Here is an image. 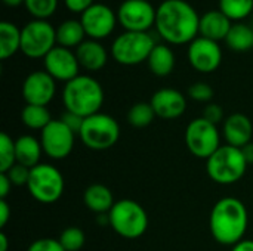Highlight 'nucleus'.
I'll return each instance as SVG.
<instances>
[{"instance_id":"obj_15","label":"nucleus","mask_w":253,"mask_h":251,"mask_svg":"<svg viewBox=\"0 0 253 251\" xmlns=\"http://www.w3.org/2000/svg\"><path fill=\"white\" fill-rule=\"evenodd\" d=\"M56 80L43 71L30 72L22 83V98L27 105L47 107L56 93Z\"/></svg>"},{"instance_id":"obj_44","label":"nucleus","mask_w":253,"mask_h":251,"mask_svg":"<svg viewBox=\"0 0 253 251\" xmlns=\"http://www.w3.org/2000/svg\"><path fill=\"white\" fill-rule=\"evenodd\" d=\"M6 6H9V7H18V6H21L22 3H25V0H1Z\"/></svg>"},{"instance_id":"obj_17","label":"nucleus","mask_w":253,"mask_h":251,"mask_svg":"<svg viewBox=\"0 0 253 251\" xmlns=\"http://www.w3.org/2000/svg\"><path fill=\"white\" fill-rule=\"evenodd\" d=\"M156 117L162 120L179 118L187 109V98L176 89L163 87L159 89L150 101Z\"/></svg>"},{"instance_id":"obj_19","label":"nucleus","mask_w":253,"mask_h":251,"mask_svg":"<svg viewBox=\"0 0 253 251\" xmlns=\"http://www.w3.org/2000/svg\"><path fill=\"white\" fill-rule=\"evenodd\" d=\"M233 24L228 16H225L219 9L218 10H209L205 15L200 16V28L199 34L200 37L213 40V41H221L225 40Z\"/></svg>"},{"instance_id":"obj_27","label":"nucleus","mask_w":253,"mask_h":251,"mask_svg":"<svg viewBox=\"0 0 253 251\" xmlns=\"http://www.w3.org/2000/svg\"><path fill=\"white\" fill-rule=\"evenodd\" d=\"M53 118L50 117V112L47 107L40 105H27L21 111V121L22 124L30 130H43Z\"/></svg>"},{"instance_id":"obj_1","label":"nucleus","mask_w":253,"mask_h":251,"mask_svg":"<svg viewBox=\"0 0 253 251\" xmlns=\"http://www.w3.org/2000/svg\"><path fill=\"white\" fill-rule=\"evenodd\" d=\"M200 16L185 0H165L156 10V30L170 44H187L197 38Z\"/></svg>"},{"instance_id":"obj_41","label":"nucleus","mask_w":253,"mask_h":251,"mask_svg":"<svg viewBox=\"0 0 253 251\" xmlns=\"http://www.w3.org/2000/svg\"><path fill=\"white\" fill-rule=\"evenodd\" d=\"M231 251H253V240H242L231 247Z\"/></svg>"},{"instance_id":"obj_36","label":"nucleus","mask_w":253,"mask_h":251,"mask_svg":"<svg viewBox=\"0 0 253 251\" xmlns=\"http://www.w3.org/2000/svg\"><path fill=\"white\" fill-rule=\"evenodd\" d=\"M203 118L211 121L212 124H219L221 121H224V109L221 105L215 104V102H211L205 107V111H203Z\"/></svg>"},{"instance_id":"obj_10","label":"nucleus","mask_w":253,"mask_h":251,"mask_svg":"<svg viewBox=\"0 0 253 251\" xmlns=\"http://www.w3.org/2000/svg\"><path fill=\"white\" fill-rule=\"evenodd\" d=\"M56 46V28L47 21L34 19L21 30V52L31 59H44Z\"/></svg>"},{"instance_id":"obj_24","label":"nucleus","mask_w":253,"mask_h":251,"mask_svg":"<svg viewBox=\"0 0 253 251\" xmlns=\"http://www.w3.org/2000/svg\"><path fill=\"white\" fill-rule=\"evenodd\" d=\"M84 36L86 33L80 21L67 19L56 28V44L67 49H77L84 41Z\"/></svg>"},{"instance_id":"obj_43","label":"nucleus","mask_w":253,"mask_h":251,"mask_svg":"<svg viewBox=\"0 0 253 251\" xmlns=\"http://www.w3.org/2000/svg\"><path fill=\"white\" fill-rule=\"evenodd\" d=\"M7 249H9L7 235L4 232H0V251H7Z\"/></svg>"},{"instance_id":"obj_30","label":"nucleus","mask_w":253,"mask_h":251,"mask_svg":"<svg viewBox=\"0 0 253 251\" xmlns=\"http://www.w3.org/2000/svg\"><path fill=\"white\" fill-rule=\"evenodd\" d=\"M58 240L65 251H80L86 243V235L80 228L68 226L61 232Z\"/></svg>"},{"instance_id":"obj_32","label":"nucleus","mask_w":253,"mask_h":251,"mask_svg":"<svg viewBox=\"0 0 253 251\" xmlns=\"http://www.w3.org/2000/svg\"><path fill=\"white\" fill-rule=\"evenodd\" d=\"M25 7L36 19H46L52 16L58 7V0H25Z\"/></svg>"},{"instance_id":"obj_7","label":"nucleus","mask_w":253,"mask_h":251,"mask_svg":"<svg viewBox=\"0 0 253 251\" xmlns=\"http://www.w3.org/2000/svg\"><path fill=\"white\" fill-rule=\"evenodd\" d=\"M64 188V176L55 166L40 163L31 169L27 189L36 201L42 204H53L62 197Z\"/></svg>"},{"instance_id":"obj_23","label":"nucleus","mask_w":253,"mask_h":251,"mask_svg":"<svg viewBox=\"0 0 253 251\" xmlns=\"http://www.w3.org/2000/svg\"><path fill=\"white\" fill-rule=\"evenodd\" d=\"M150 71L157 77L169 75L175 68V55L166 44H156L147 59Z\"/></svg>"},{"instance_id":"obj_16","label":"nucleus","mask_w":253,"mask_h":251,"mask_svg":"<svg viewBox=\"0 0 253 251\" xmlns=\"http://www.w3.org/2000/svg\"><path fill=\"white\" fill-rule=\"evenodd\" d=\"M43 64L44 71L58 81L68 83L77 75H80V64L77 61L76 52H71V49L58 44L44 56Z\"/></svg>"},{"instance_id":"obj_33","label":"nucleus","mask_w":253,"mask_h":251,"mask_svg":"<svg viewBox=\"0 0 253 251\" xmlns=\"http://www.w3.org/2000/svg\"><path fill=\"white\" fill-rule=\"evenodd\" d=\"M213 95H215V92H213L212 86L205 81H197L188 87V96H190V99H193L196 102L211 104V101L213 99Z\"/></svg>"},{"instance_id":"obj_39","label":"nucleus","mask_w":253,"mask_h":251,"mask_svg":"<svg viewBox=\"0 0 253 251\" xmlns=\"http://www.w3.org/2000/svg\"><path fill=\"white\" fill-rule=\"evenodd\" d=\"M12 182L4 173H0V200H6L12 189Z\"/></svg>"},{"instance_id":"obj_22","label":"nucleus","mask_w":253,"mask_h":251,"mask_svg":"<svg viewBox=\"0 0 253 251\" xmlns=\"http://www.w3.org/2000/svg\"><path fill=\"white\" fill-rule=\"evenodd\" d=\"M15 154H16V164L33 169L37 164H40L42 154L44 152L40 139L31 135H24L15 141Z\"/></svg>"},{"instance_id":"obj_35","label":"nucleus","mask_w":253,"mask_h":251,"mask_svg":"<svg viewBox=\"0 0 253 251\" xmlns=\"http://www.w3.org/2000/svg\"><path fill=\"white\" fill-rule=\"evenodd\" d=\"M27 251H65L58 238H39L33 241Z\"/></svg>"},{"instance_id":"obj_13","label":"nucleus","mask_w":253,"mask_h":251,"mask_svg":"<svg viewBox=\"0 0 253 251\" xmlns=\"http://www.w3.org/2000/svg\"><path fill=\"white\" fill-rule=\"evenodd\" d=\"M117 21L119 19L114 10L104 3L92 4L86 12L82 13L80 18L86 36H89L92 40H101L108 37L114 31Z\"/></svg>"},{"instance_id":"obj_26","label":"nucleus","mask_w":253,"mask_h":251,"mask_svg":"<svg viewBox=\"0 0 253 251\" xmlns=\"http://www.w3.org/2000/svg\"><path fill=\"white\" fill-rule=\"evenodd\" d=\"M227 46L234 52H246L253 47V28L246 24H233L227 38Z\"/></svg>"},{"instance_id":"obj_9","label":"nucleus","mask_w":253,"mask_h":251,"mask_svg":"<svg viewBox=\"0 0 253 251\" xmlns=\"http://www.w3.org/2000/svg\"><path fill=\"white\" fill-rule=\"evenodd\" d=\"M187 149L197 158L208 160L221 146V133L216 124L205 120L203 117L194 118L185 129Z\"/></svg>"},{"instance_id":"obj_11","label":"nucleus","mask_w":253,"mask_h":251,"mask_svg":"<svg viewBox=\"0 0 253 251\" xmlns=\"http://www.w3.org/2000/svg\"><path fill=\"white\" fill-rule=\"evenodd\" d=\"M74 142L76 133L67 124H64L62 120H52L40 132L43 152L52 160L67 158L74 149Z\"/></svg>"},{"instance_id":"obj_4","label":"nucleus","mask_w":253,"mask_h":251,"mask_svg":"<svg viewBox=\"0 0 253 251\" xmlns=\"http://www.w3.org/2000/svg\"><path fill=\"white\" fill-rule=\"evenodd\" d=\"M108 225L122 238L136 240L141 238L148 229V215L135 200L123 198L116 201L110 210Z\"/></svg>"},{"instance_id":"obj_28","label":"nucleus","mask_w":253,"mask_h":251,"mask_svg":"<svg viewBox=\"0 0 253 251\" xmlns=\"http://www.w3.org/2000/svg\"><path fill=\"white\" fill-rule=\"evenodd\" d=\"M156 118V112L150 102H138L127 112V123L136 129L150 126Z\"/></svg>"},{"instance_id":"obj_6","label":"nucleus","mask_w":253,"mask_h":251,"mask_svg":"<svg viewBox=\"0 0 253 251\" xmlns=\"http://www.w3.org/2000/svg\"><path fill=\"white\" fill-rule=\"evenodd\" d=\"M79 138L89 149L105 151L113 148L119 142L120 126L114 117L98 112L84 118Z\"/></svg>"},{"instance_id":"obj_37","label":"nucleus","mask_w":253,"mask_h":251,"mask_svg":"<svg viewBox=\"0 0 253 251\" xmlns=\"http://www.w3.org/2000/svg\"><path fill=\"white\" fill-rule=\"evenodd\" d=\"M61 120L64 121V124H67V126L79 136V133H80V130H82V127H83V123H84V118H83V117L65 111L64 115L61 117Z\"/></svg>"},{"instance_id":"obj_25","label":"nucleus","mask_w":253,"mask_h":251,"mask_svg":"<svg viewBox=\"0 0 253 251\" xmlns=\"http://www.w3.org/2000/svg\"><path fill=\"white\" fill-rule=\"evenodd\" d=\"M21 50V30L9 22H0V59L6 61Z\"/></svg>"},{"instance_id":"obj_34","label":"nucleus","mask_w":253,"mask_h":251,"mask_svg":"<svg viewBox=\"0 0 253 251\" xmlns=\"http://www.w3.org/2000/svg\"><path fill=\"white\" fill-rule=\"evenodd\" d=\"M30 172H31V169L24 167L21 164H15L4 175L9 178V180L12 182L13 186H24V185L27 186L28 179H30Z\"/></svg>"},{"instance_id":"obj_21","label":"nucleus","mask_w":253,"mask_h":251,"mask_svg":"<svg viewBox=\"0 0 253 251\" xmlns=\"http://www.w3.org/2000/svg\"><path fill=\"white\" fill-rule=\"evenodd\" d=\"M83 201L86 207L96 215H108L116 204L111 189L102 183H92L86 188L83 194Z\"/></svg>"},{"instance_id":"obj_42","label":"nucleus","mask_w":253,"mask_h":251,"mask_svg":"<svg viewBox=\"0 0 253 251\" xmlns=\"http://www.w3.org/2000/svg\"><path fill=\"white\" fill-rule=\"evenodd\" d=\"M242 152H243V155H245L248 164H253V142L248 143L246 146H243V148H242Z\"/></svg>"},{"instance_id":"obj_45","label":"nucleus","mask_w":253,"mask_h":251,"mask_svg":"<svg viewBox=\"0 0 253 251\" xmlns=\"http://www.w3.org/2000/svg\"><path fill=\"white\" fill-rule=\"evenodd\" d=\"M252 50H253V47H252Z\"/></svg>"},{"instance_id":"obj_2","label":"nucleus","mask_w":253,"mask_h":251,"mask_svg":"<svg viewBox=\"0 0 253 251\" xmlns=\"http://www.w3.org/2000/svg\"><path fill=\"white\" fill-rule=\"evenodd\" d=\"M249 226V213L245 203L236 197H224L215 203L209 216V229L213 240L222 246H236L245 240Z\"/></svg>"},{"instance_id":"obj_38","label":"nucleus","mask_w":253,"mask_h":251,"mask_svg":"<svg viewBox=\"0 0 253 251\" xmlns=\"http://www.w3.org/2000/svg\"><path fill=\"white\" fill-rule=\"evenodd\" d=\"M65 7L70 12L74 13H83L86 12L92 4H95V0H64Z\"/></svg>"},{"instance_id":"obj_46","label":"nucleus","mask_w":253,"mask_h":251,"mask_svg":"<svg viewBox=\"0 0 253 251\" xmlns=\"http://www.w3.org/2000/svg\"><path fill=\"white\" fill-rule=\"evenodd\" d=\"M148 1H150V0H148Z\"/></svg>"},{"instance_id":"obj_29","label":"nucleus","mask_w":253,"mask_h":251,"mask_svg":"<svg viewBox=\"0 0 253 251\" xmlns=\"http://www.w3.org/2000/svg\"><path fill=\"white\" fill-rule=\"evenodd\" d=\"M219 10L231 21H240L252 13L253 0H219Z\"/></svg>"},{"instance_id":"obj_5","label":"nucleus","mask_w":253,"mask_h":251,"mask_svg":"<svg viewBox=\"0 0 253 251\" xmlns=\"http://www.w3.org/2000/svg\"><path fill=\"white\" fill-rule=\"evenodd\" d=\"M248 161L240 148L231 145H221L219 149L206 160L208 176L219 185H233L239 182L246 170Z\"/></svg>"},{"instance_id":"obj_31","label":"nucleus","mask_w":253,"mask_h":251,"mask_svg":"<svg viewBox=\"0 0 253 251\" xmlns=\"http://www.w3.org/2000/svg\"><path fill=\"white\" fill-rule=\"evenodd\" d=\"M16 164V154H15V141L7 135H0V173H6L12 166Z\"/></svg>"},{"instance_id":"obj_40","label":"nucleus","mask_w":253,"mask_h":251,"mask_svg":"<svg viewBox=\"0 0 253 251\" xmlns=\"http://www.w3.org/2000/svg\"><path fill=\"white\" fill-rule=\"evenodd\" d=\"M10 219V207L6 200H0V228H4Z\"/></svg>"},{"instance_id":"obj_8","label":"nucleus","mask_w":253,"mask_h":251,"mask_svg":"<svg viewBox=\"0 0 253 251\" xmlns=\"http://www.w3.org/2000/svg\"><path fill=\"white\" fill-rule=\"evenodd\" d=\"M156 43L151 34L138 31L122 33L111 44V56L122 65H138L148 59Z\"/></svg>"},{"instance_id":"obj_3","label":"nucleus","mask_w":253,"mask_h":251,"mask_svg":"<svg viewBox=\"0 0 253 251\" xmlns=\"http://www.w3.org/2000/svg\"><path fill=\"white\" fill-rule=\"evenodd\" d=\"M65 111L87 118L101 112L104 105V89L98 80L90 75H77L65 83L62 90Z\"/></svg>"},{"instance_id":"obj_20","label":"nucleus","mask_w":253,"mask_h":251,"mask_svg":"<svg viewBox=\"0 0 253 251\" xmlns=\"http://www.w3.org/2000/svg\"><path fill=\"white\" fill-rule=\"evenodd\" d=\"M76 56L80 64L87 71H99L105 67L108 61L107 49L98 40H84L77 49Z\"/></svg>"},{"instance_id":"obj_18","label":"nucleus","mask_w":253,"mask_h":251,"mask_svg":"<svg viewBox=\"0 0 253 251\" xmlns=\"http://www.w3.org/2000/svg\"><path fill=\"white\" fill-rule=\"evenodd\" d=\"M253 124L252 120L242 112H234L224 120L222 124V138L227 145L243 148L252 142Z\"/></svg>"},{"instance_id":"obj_12","label":"nucleus","mask_w":253,"mask_h":251,"mask_svg":"<svg viewBox=\"0 0 253 251\" xmlns=\"http://www.w3.org/2000/svg\"><path fill=\"white\" fill-rule=\"evenodd\" d=\"M156 10L148 0H125L117 12V19L126 31L147 33L156 25Z\"/></svg>"},{"instance_id":"obj_14","label":"nucleus","mask_w":253,"mask_h":251,"mask_svg":"<svg viewBox=\"0 0 253 251\" xmlns=\"http://www.w3.org/2000/svg\"><path fill=\"white\" fill-rule=\"evenodd\" d=\"M188 61L191 67L203 74L213 72L222 62V50L218 41L197 37L188 46Z\"/></svg>"}]
</instances>
